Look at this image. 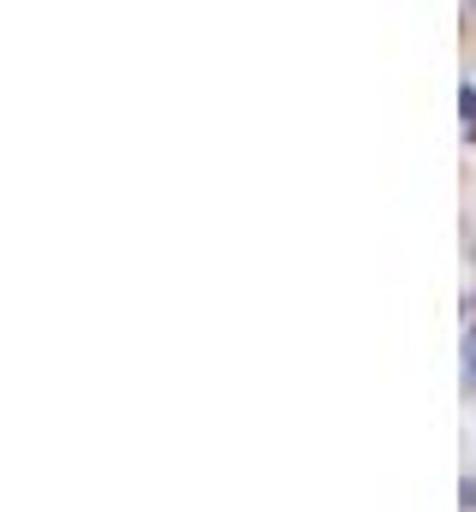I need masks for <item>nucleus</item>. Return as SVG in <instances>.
I'll list each match as a JSON object with an SVG mask.
<instances>
[{"instance_id": "f257e3e1", "label": "nucleus", "mask_w": 476, "mask_h": 512, "mask_svg": "<svg viewBox=\"0 0 476 512\" xmlns=\"http://www.w3.org/2000/svg\"><path fill=\"white\" fill-rule=\"evenodd\" d=\"M459 126L465 137H476V84H459Z\"/></svg>"}, {"instance_id": "f03ea898", "label": "nucleus", "mask_w": 476, "mask_h": 512, "mask_svg": "<svg viewBox=\"0 0 476 512\" xmlns=\"http://www.w3.org/2000/svg\"><path fill=\"white\" fill-rule=\"evenodd\" d=\"M459 495H465V512H476V477H465V483H459Z\"/></svg>"}, {"instance_id": "7ed1b4c3", "label": "nucleus", "mask_w": 476, "mask_h": 512, "mask_svg": "<svg viewBox=\"0 0 476 512\" xmlns=\"http://www.w3.org/2000/svg\"><path fill=\"white\" fill-rule=\"evenodd\" d=\"M471 262H476V239H471Z\"/></svg>"}, {"instance_id": "20e7f679", "label": "nucleus", "mask_w": 476, "mask_h": 512, "mask_svg": "<svg viewBox=\"0 0 476 512\" xmlns=\"http://www.w3.org/2000/svg\"><path fill=\"white\" fill-rule=\"evenodd\" d=\"M471 18H476V6H471Z\"/></svg>"}, {"instance_id": "39448f33", "label": "nucleus", "mask_w": 476, "mask_h": 512, "mask_svg": "<svg viewBox=\"0 0 476 512\" xmlns=\"http://www.w3.org/2000/svg\"><path fill=\"white\" fill-rule=\"evenodd\" d=\"M471 387H476V382H471Z\"/></svg>"}]
</instances>
